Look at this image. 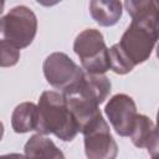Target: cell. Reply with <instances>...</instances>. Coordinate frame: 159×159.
Instances as JSON below:
<instances>
[{"label":"cell","mask_w":159,"mask_h":159,"mask_svg":"<svg viewBox=\"0 0 159 159\" xmlns=\"http://www.w3.org/2000/svg\"><path fill=\"white\" fill-rule=\"evenodd\" d=\"M129 137L135 147L145 148L155 158L158 153V133L154 122L149 117L137 114Z\"/></svg>","instance_id":"cell-9"},{"label":"cell","mask_w":159,"mask_h":159,"mask_svg":"<svg viewBox=\"0 0 159 159\" xmlns=\"http://www.w3.org/2000/svg\"><path fill=\"white\" fill-rule=\"evenodd\" d=\"M4 6H5V2H4V1H0V15H1L2 11H4Z\"/></svg>","instance_id":"cell-19"},{"label":"cell","mask_w":159,"mask_h":159,"mask_svg":"<svg viewBox=\"0 0 159 159\" xmlns=\"http://www.w3.org/2000/svg\"><path fill=\"white\" fill-rule=\"evenodd\" d=\"M122 2L116 0L102 1L93 0L89 2V14L101 26H113L122 17Z\"/></svg>","instance_id":"cell-13"},{"label":"cell","mask_w":159,"mask_h":159,"mask_svg":"<svg viewBox=\"0 0 159 159\" xmlns=\"http://www.w3.org/2000/svg\"><path fill=\"white\" fill-rule=\"evenodd\" d=\"M37 32V17L34 11L19 5L0 17V42H6L17 50L31 45Z\"/></svg>","instance_id":"cell-3"},{"label":"cell","mask_w":159,"mask_h":159,"mask_svg":"<svg viewBox=\"0 0 159 159\" xmlns=\"http://www.w3.org/2000/svg\"><path fill=\"white\" fill-rule=\"evenodd\" d=\"M26 159H65V154L56 144L42 134H34L24 147Z\"/></svg>","instance_id":"cell-10"},{"label":"cell","mask_w":159,"mask_h":159,"mask_svg":"<svg viewBox=\"0 0 159 159\" xmlns=\"http://www.w3.org/2000/svg\"><path fill=\"white\" fill-rule=\"evenodd\" d=\"M0 159H26V157L19 153H10V154L0 155Z\"/></svg>","instance_id":"cell-17"},{"label":"cell","mask_w":159,"mask_h":159,"mask_svg":"<svg viewBox=\"0 0 159 159\" xmlns=\"http://www.w3.org/2000/svg\"><path fill=\"white\" fill-rule=\"evenodd\" d=\"M158 19L159 14L132 19L122 35L118 46L133 67L149 60L158 40Z\"/></svg>","instance_id":"cell-2"},{"label":"cell","mask_w":159,"mask_h":159,"mask_svg":"<svg viewBox=\"0 0 159 159\" xmlns=\"http://www.w3.org/2000/svg\"><path fill=\"white\" fill-rule=\"evenodd\" d=\"M39 134H53L63 142H71L76 138L80 129L76 119L67 108L65 97L60 92L45 91L40 96L39 104Z\"/></svg>","instance_id":"cell-1"},{"label":"cell","mask_w":159,"mask_h":159,"mask_svg":"<svg viewBox=\"0 0 159 159\" xmlns=\"http://www.w3.org/2000/svg\"><path fill=\"white\" fill-rule=\"evenodd\" d=\"M39 111L32 102H22L15 107L11 114V127L15 133H27L37 129Z\"/></svg>","instance_id":"cell-12"},{"label":"cell","mask_w":159,"mask_h":159,"mask_svg":"<svg viewBox=\"0 0 159 159\" xmlns=\"http://www.w3.org/2000/svg\"><path fill=\"white\" fill-rule=\"evenodd\" d=\"M77 86L97 104L103 103L108 98L112 89V83L106 75H94L87 72H84Z\"/></svg>","instance_id":"cell-11"},{"label":"cell","mask_w":159,"mask_h":159,"mask_svg":"<svg viewBox=\"0 0 159 159\" xmlns=\"http://www.w3.org/2000/svg\"><path fill=\"white\" fill-rule=\"evenodd\" d=\"M108 60L109 70H112L117 75H127L134 68L120 51L118 43H114L111 48H108Z\"/></svg>","instance_id":"cell-14"},{"label":"cell","mask_w":159,"mask_h":159,"mask_svg":"<svg viewBox=\"0 0 159 159\" xmlns=\"http://www.w3.org/2000/svg\"><path fill=\"white\" fill-rule=\"evenodd\" d=\"M46 81L62 92L75 87L83 77L84 71L63 52L50 53L42 65Z\"/></svg>","instance_id":"cell-5"},{"label":"cell","mask_w":159,"mask_h":159,"mask_svg":"<svg viewBox=\"0 0 159 159\" xmlns=\"http://www.w3.org/2000/svg\"><path fill=\"white\" fill-rule=\"evenodd\" d=\"M77 84L62 92V94L65 97L67 108L76 119L78 129L81 132L89 122L99 117L102 113L98 107L99 104H97L92 98H89Z\"/></svg>","instance_id":"cell-8"},{"label":"cell","mask_w":159,"mask_h":159,"mask_svg":"<svg viewBox=\"0 0 159 159\" xmlns=\"http://www.w3.org/2000/svg\"><path fill=\"white\" fill-rule=\"evenodd\" d=\"M73 51L80 57L84 72L104 75L109 70L108 47L99 30L86 29L80 32L73 42Z\"/></svg>","instance_id":"cell-4"},{"label":"cell","mask_w":159,"mask_h":159,"mask_svg":"<svg viewBox=\"0 0 159 159\" xmlns=\"http://www.w3.org/2000/svg\"><path fill=\"white\" fill-rule=\"evenodd\" d=\"M104 113L118 135L129 137L135 116L138 114L137 106L130 96L125 93L114 94L107 102Z\"/></svg>","instance_id":"cell-7"},{"label":"cell","mask_w":159,"mask_h":159,"mask_svg":"<svg viewBox=\"0 0 159 159\" xmlns=\"http://www.w3.org/2000/svg\"><path fill=\"white\" fill-rule=\"evenodd\" d=\"M124 6L132 19L143 16V15H149V14H159L158 5L153 0H149V1L148 0H139V1L128 0L124 2Z\"/></svg>","instance_id":"cell-15"},{"label":"cell","mask_w":159,"mask_h":159,"mask_svg":"<svg viewBox=\"0 0 159 159\" xmlns=\"http://www.w3.org/2000/svg\"><path fill=\"white\" fill-rule=\"evenodd\" d=\"M20 60V50L14 46L0 42V67H12Z\"/></svg>","instance_id":"cell-16"},{"label":"cell","mask_w":159,"mask_h":159,"mask_svg":"<svg viewBox=\"0 0 159 159\" xmlns=\"http://www.w3.org/2000/svg\"><path fill=\"white\" fill-rule=\"evenodd\" d=\"M2 135H4V124L2 122H0V140L2 139Z\"/></svg>","instance_id":"cell-18"},{"label":"cell","mask_w":159,"mask_h":159,"mask_svg":"<svg viewBox=\"0 0 159 159\" xmlns=\"http://www.w3.org/2000/svg\"><path fill=\"white\" fill-rule=\"evenodd\" d=\"M84 154L87 159H116L118 145L111 134L109 125L101 114L89 122L82 130Z\"/></svg>","instance_id":"cell-6"}]
</instances>
